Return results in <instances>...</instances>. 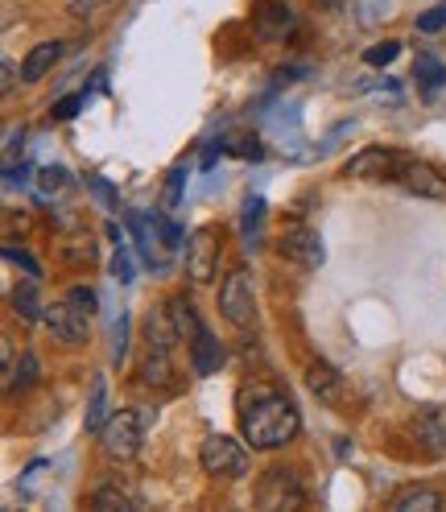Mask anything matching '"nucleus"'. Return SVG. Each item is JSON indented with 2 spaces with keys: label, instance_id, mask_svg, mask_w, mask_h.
Instances as JSON below:
<instances>
[{
  "label": "nucleus",
  "instance_id": "nucleus-1",
  "mask_svg": "<svg viewBox=\"0 0 446 512\" xmlns=\"http://www.w3.org/2000/svg\"><path fill=\"white\" fill-rule=\"evenodd\" d=\"M240 426H244V438L257 446V451H281L285 442L298 438L302 418H298V405L290 397L257 393V397H252V405H244Z\"/></svg>",
  "mask_w": 446,
  "mask_h": 512
},
{
  "label": "nucleus",
  "instance_id": "nucleus-2",
  "mask_svg": "<svg viewBox=\"0 0 446 512\" xmlns=\"http://www.w3.org/2000/svg\"><path fill=\"white\" fill-rule=\"evenodd\" d=\"M145 426H149V413H141V409H120V413H112L108 426L100 430L104 455H108V459H120V463L137 459L141 442H145Z\"/></svg>",
  "mask_w": 446,
  "mask_h": 512
},
{
  "label": "nucleus",
  "instance_id": "nucleus-3",
  "mask_svg": "<svg viewBox=\"0 0 446 512\" xmlns=\"http://www.w3.org/2000/svg\"><path fill=\"white\" fill-rule=\"evenodd\" d=\"M405 162H409L405 153L385 149V145H372V149H360L352 162L343 166V178H360V182H401Z\"/></svg>",
  "mask_w": 446,
  "mask_h": 512
},
{
  "label": "nucleus",
  "instance_id": "nucleus-4",
  "mask_svg": "<svg viewBox=\"0 0 446 512\" xmlns=\"http://www.w3.org/2000/svg\"><path fill=\"white\" fill-rule=\"evenodd\" d=\"M199 463L215 479H240L248 471V451H244V442H236L228 434H211L199 446Z\"/></svg>",
  "mask_w": 446,
  "mask_h": 512
},
{
  "label": "nucleus",
  "instance_id": "nucleus-5",
  "mask_svg": "<svg viewBox=\"0 0 446 512\" xmlns=\"http://www.w3.org/2000/svg\"><path fill=\"white\" fill-rule=\"evenodd\" d=\"M219 314L228 318L232 327H248L252 314H257V298H252V281H248V269H232L219 285Z\"/></svg>",
  "mask_w": 446,
  "mask_h": 512
},
{
  "label": "nucleus",
  "instance_id": "nucleus-6",
  "mask_svg": "<svg viewBox=\"0 0 446 512\" xmlns=\"http://www.w3.org/2000/svg\"><path fill=\"white\" fill-rule=\"evenodd\" d=\"M281 256L285 261H294L302 269H318L327 261V248H323V236H318L310 223H290V228L281 232Z\"/></svg>",
  "mask_w": 446,
  "mask_h": 512
},
{
  "label": "nucleus",
  "instance_id": "nucleus-7",
  "mask_svg": "<svg viewBox=\"0 0 446 512\" xmlns=\"http://www.w3.org/2000/svg\"><path fill=\"white\" fill-rule=\"evenodd\" d=\"M186 273L195 285H211L219 273V232L215 228H199L186 240Z\"/></svg>",
  "mask_w": 446,
  "mask_h": 512
},
{
  "label": "nucleus",
  "instance_id": "nucleus-8",
  "mask_svg": "<svg viewBox=\"0 0 446 512\" xmlns=\"http://www.w3.org/2000/svg\"><path fill=\"white\" fill-rule=\"evenodd\" d=\"M257 500L261 508H302L306 492H302V479L294 467H273L265 471L261 488H257Z\"/></svg>",
  "mask_w": 446,
  "mask_h": 512
},
{
  "label": "nucleus",
  "instance_id": "nucleus-9",
  "mask_svg": "<svg viewBox=\"0 0 446 512\" xmlns=\"http://www.w3.org/2000/svg\"><path fill=\"white\" fill-rule=\"evenodd\" d=\"M306 384H310V393L323 401V405H331V409H347V405H352V389H347V376L335 372L327 360H314V364L306 368Z\"/></svg>",
  "mask_w": 446,
  "mask_h": 512
},
{
  "label": "nucleus",
  "instance_id": "nucleus-10",
  "mask_svg": "<svg viewBox=\"0 0 446 512\" xmlns=\"http://www.w3.org/2000/svg\"><path fill=\"white\" fill-rule=\"evenodd\" d=\"M46 327L62 339V343H71V347H79L83 339H87V327H91V314H83L71 298H62V302H54V306H46Z\"/></svg>",
  "mask_w": 446,
  "mask_h": 512
},
{
  "label": "nucleus",
  "instance_id": "nucleus-11",
  "mask_svg": "<svg viewBox=\"0 0 446 512\" xmlns=\"http://www.w3.org/2000/svg\"><path fill=\"white\" fill-rule=\"evenodd\" d=\"M401 182L413 190V195H422V199H446V178L434 166H426V162H413V157L401 170Z\"/></svg>",
  "mask_w": 446,
  "mask_h": 512
},
{
  "label": "nucleus",
  "instance_id": "nucleus-12",
  "mask_svg": "<svg viewBox=\"0 0 446 512\" xmlns=\"http://www.w3.org/2000/svg\"><path fill=\"white\" fill-rule=\"evenodd\" d=\"M413 434H418V442L426 446L430 455H446V409L442 405L422 409L418 422H413Z\"/></svg>",
  "mask_w": 446,
  "mask_h": 512
},
{
  "label": "nucleus",
  "instance_id": "nucleus-13",
  "mask_svg": "<svg viewBox=\"0 0 446 512\" xmlns=\"http://www.w3.org/2000/svg\"><path fill=\"white\" fill-rule=\"evenodd\" d=\"M62 42H38L34 50L25 54V62H21V83H38V79H46L50 71H54V62L62 58Z\"/></svg>",
  "mask_w": 446,
  "mask_h": 512
},
{
  "label": "nucleus",
  "instance_id": "nucleus-14",
  "mask_svg": "<svg viewBox=\"0 0 446 512\" xmlns=\"http://www.w3.org/2000/svg\"><path fill=\"white\" fill-rule=\"evenodd\" d=\"M190 364H195L199 376H211V372H219V364H223V347L215 343V335H211L207 327H199V335L190 339Z\"/></svg>",
  "mask_w": 446,
  "mask_h": 512
},
{
  "label": "nucleus",
  "instance_id": "nucleus-15",
  "mask_svg": "<svg viewBox=\"0 0 446 512\" xmlns=\"http://www.w3.org/2000/svg\"><path fill=\"white\" fill-rule=\"evenodd\" d=\"M129 228H133V236H137V248H141V256L149 265H162V244L166 236H157V219H153V228H149V219L145 215H129Z\"/></svg>",
  "mask_w": 446,
  "mask_h": 512
},
{
  "label": "nucleus",
  "instance_id": "nucleus-16",
  "mask_svg": "<svg viewBox=\"0 0 446 512\" xmlns=\"http://www.w3.org/2000/svg\"><path fill=\"white\" fill-rule=\"evenodd\" d=\"M389 508L393 512H434V508H442V496L434 488H405L393 496Z\"/></svg>",
  "mask_w": 446,
  "mask_h": 512
},
{
  "label": "nucleus",
  "instance_id": "nucleus-17",
  "mask_svg": "<svg viewBox=\"0 0 446 512\" xmlns=\"http://www.w3.org/2000/svg\"><path fill=\"white\" fill-rule=\"evenodd\" d=\"M170 323H174L178 339H186V343L195 339V335H199V327H203V323H199V314H195V306H190L182 294H174V298H170Z\"/></svg>",
  "mask_w": 446,
  "mask_h": 512
},
{
  "label": "nucleus",
  "instance_id": "nucleus-18",
  "mask_svg": "<svg viewBox=\"0 0 446 512\" xmlns=\"http://www.w3.org/2000/svg\"><path fill=\"white\" fill-rule=\"evenodd\" d=\"M104 426H108V380L95 376V384H91V405H87V430L100 434Z\"/></svg>",
  "mask_w": 446,
  "mask_h": 512
},
{
  "label": "nucleus",
  "instance_id": "nucleus-19",
  "mask_svg": "<svg viewBox=\"0 0 446 512\" xmlns=\"http://www.w3.org/2000/svg\"><path fill=\"white\" fill-rule=\"evenodd\" d=\"M413 79L422 83L426 95H438V87L446 83V67H442L434 54H418V62H413Z\"/></svg>",
  "mask_w": 446,
  "mask_h": 512
},
{
  "label": "nucleus",
  "instance_id": "nucleus-20",
  "mask_svg": "<svg viewBox=\"0 0 446 512\" xmlns=\"http://www.w3.org/2000/svg\"><path fill=\"white\" fill-rule=\"evenodd\" d=\"M13 314L25 318V323H38V318H46L42 302H38V281H29V285H21V290H13Z\"/></svg>",
  "mask_w": 446,
  "mask_h": 512
},
{
  "label": "nucleus",
  "instance_id": "nucleus-21",
  "mask_svg": "<svg viewBox=\"0 0 446 512\" xmlns=\"http://www.w3.org/2000/svg\"><path fill=\"white\" fill-rule=\"evenodd\" d=\"M91 508H100V512H116V508L133 512L137 508V496H129V492H120L116 484H108V488H100V492L91 496Z\"/></svg>",
  "mask_w": 446,
  "mask_h": 512
},
{
  "label": "nucleus",
  "instance_id": "nucleus-22",
  "mask_svg": "<svg viewBox=\"0 0 446 512\" xmlns=\"http://www.w3.org/2000/svg\"><path fill=\"white\" fill-rule=\"evenodd\" d=\"M71 186V174L62 170V166H46L42 174H38V195L42 199H54V195H62V190Z\"/></svg>",
  "mask_w": 446,
  "mask_h": 512
},
{
  "label": "nucleus",
  "instance_id": "nucleus-23",
  "mask_svg": "<svg viewBox=\"0 0 446 512\" xmlns=\"http://www.w3.org/2000/svg\"><path fill=\"white\" fill-rule=\"evenodd\" d=\"M397 54H401V42H393V38H389V42L372 46V50L364 54V62H368V67H389V62H393Z\"/></svg>",
  "mask_w": 446,
  "mask_h": 512
},
{
  "label": "nucleus",
  "instance_id": "nucleus-24",
  "mask_svg": "<svg viewBox=\"0 0 446 512\" xmlns=\"http://www.w3.org/2000/svg\"><path fill=\"white\" fill-rule=\"evenodd\" d=\"M67 298H71V302H75L83 314H95V310H100V294H95L91 285H71Z\"/></svg>",
  "mask_w": 446,
  "mask_h": 512
},
{
  "label": "nucleus",
  "instance_id": "nucleus-25",
  "mask_svg": "<svg viewBox=\"0 0 446 512\" xmlns=\"http://www.w3.org/2000/svg\"><path fill=\"white\" fill-rule=\"evenodd\" d=\"M112 273H116V281H120V285H129V281H133V261H129V248H124V244H116Z\"/></svg>",
  "mask_w": 446,
  "mask_h": 512
},
{
  "label": "nucleus",
  "instance_id": "nucleus-26",
  "mask_svg": "<svg viewBox=\"0 0 446 512\" xmlns=\"http://www.w3.org/2000/svg\"><path fill=\"white\" fill-rule=\"evenodd\" d=\"M5 256H9V261H13V265H21V269H25L29 277H34V281L42 277V265H38V261H34V256H29V252H21V248L5 244Z\"/></svg>",
  "mask_w": 446,
  "mask_h": 512
},
{
  "label": "nucleus",
  "instance_id": "nucleus-27",
  "mask_svg": "<svg viewBox=\"0 0 446 512\" xmlns=\"http://www.w3.org/2000/svg\"><path fill=\"white\" fill-rule=\"evenodd\" d=\"M34 380H38V356H34V351H25V360H21V368L13 372L9 389H13V384H34Z\"/></svg>",
  "mask_w": 446,
  "mask_h": 512
},
{
  "label": "nucleus",
  "instance_id": "nucleus-28",
  "mask_svg": "<svg viewBox=\"0 0 446 512\" xmlns=\"http://www.w3.org/2000/svg\"><path fill=\"white\" fill-rule=\"evenodd\" d=\"M442 25H446V5H434L430 13L418 17V34H438Z\"/></svg>",
  "mask_w": 446,
  "mask_h": 512
},
{
  "label": "nucleus",
  "instance_id": "nucleus-29",
  "mask_svg": "<svg viewBox=\"0 0 446 512\" xmlns=\"http://www.w3.org/2000/svg\"><path fill=\"white\" fill-rule=\"evenodd\" d=\"M261 219H265V203L261 199H248V207H244V232L252 236V228H261Z\"/></svg>",
  "mask_w": 446,
  "mask_h": 512
},
{
  "label": "nucleus",
  "instance_id": "nucleus-30",
  "mask_svg": "<svg viewBox=\"0 0 446 512\" xmlns=\"http://www.w3.org/2000/svg\"><path fill=\"white\" fill-rule=\"evenodd\" d=\"M124 351H129V318H120V323H116V347H112V360L116 364L124 360Z\"/></svg>",
  "mask_w": 446,
  "mask_h": 512
},
{
  "label": "nucleus",
  "instance_id": "nucleus-31",
  "mask_svg": "<svg viewBox=\"0 0 446 512\" xmlns=\"http://www.w3.org/2000/svg\"><path fill=\"white\" fill-rule=\"evenodd\" d=\"M104 5H108V0H71L67 13H71V17H91V13H100Z\"/></svg>",
  "mask_w": 446,
  "mask_h": 512
},
{
  "label": "nucleus",
  "instance_id": "nucleus-32",
  "mask_svg": "<svg viewBox=\"0 0 446 512\" xmlns=\"http://www.w3.org/2000/svg\"><path fill=\"white\" fill-rule=\"evenodd\" d=\"M87 186H91V190H95V195H100V199H104V207H116V190H112V186H108L104 178H87Z\"/></svg>",
  "mask_w": 446,
  "mask_h": 512
},
{
  "label": "nucleus",
  "instance_id": "nucleus-33",
  "mask_svg": "<svg viewBox=\"0 0 446 512\" xmlns=\"http://www.w3.org/2000/svg\"><path fill=\"white\" fill-rule=\"evenodd\" d=\"M79 108H83V95H71V100H62V104H54V116H58V120H71V116H75Z\"/></svg>",
  "mask_w": 446,
  "mask_h": 512
},
{
  "label": "nucleus",
  "instance_id": "nucleus-34",
  "mask_svg": "<svg viewBox=\"0 0 446 512\" xmlns=\"http://www.w3.org/2000/svg\"><path fill=\"white\" fill-rule=\"evenodd\" d=\"M13 87H17V67H13V62L5 58V67H0V91H5V95H9Z\"/></svg>",
  "mask_w": 446,
  "mask_h": 512
},
{
  "label": "nucleus",
  "instance_id": "nucleus-35",
  "mask_svg": "<svg viewBox=\"0 0 446 512\" xmlns=\"http://www.w3.org/2000/svg\"><path fill=\"white\" fill-rule=\"evenodd\" d=\"M178 195H182V170H174V174H170V186H166V207H174V203H178Z\"/></svg>",
  "mask_w": 446,
  "mask_h": 512
},
{
  "label": "nucleus",
  "instance_id": "nucleus-36",
  "mask_svg": "<svg viewBox=\"0 0 446 512\" xmlns=\"http://www.w3.org/2000/svg\"><path fill=\"white\" fill-rule=\"evenodd\" d=\"M240 153H244V157H252V162H257V157H261L265 149H261V141H244V149H240Z\"/></svg>",
  "mask_w": 446,
  "mask_h": 512
},
{
  "label": "nucleus",
  "instance_id": "nucleus-37",
  "mask_svg": "<svg viewBox=\"0 0 446 512\" xmlns=\"http://www.w3.org/2000/svg\"><path fill=\"white\" fill-rule=\"evenodd\" d=\"M21 137H25V133H17V128H13V133H9V157L17 153V141H21Z\"/></svg>",
  "mask_w": 446,
  "mask_h": 512
}]
</instances>
